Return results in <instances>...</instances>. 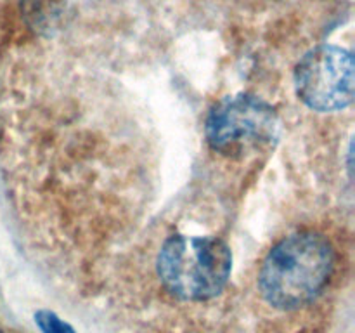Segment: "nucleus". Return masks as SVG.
I'll use <instances>...</instances> for the list:
<instances>
[{
    "mask_svg": "<svg viewBox=\"0 0 355 333\" xmlns=\"http://www.w3.org/2000/svg\"><path fill=\"white\" fill-rule=\"evenodd\" d=\"M335 266V248L324 234L298 231L284 236L263 257L260 295L277 311H297L321 297Z\"/></svg>",
    "mask_w": 355,
    "mask_h": 333,
    "instance_id": "f257e3e1",
    "label": "nucleus"
},
{
    "mask_svg": "<svg viewBox=\"0 0 355 333\" xmlns=\"http://www.w3.org/2000/svg\"><path fill=\"white\" fill-rule=\"evenodd\" d=\"M232 271L231 248L214 236L173 234L156 257L165 290L186 302H203L222 293Z\"/></svg>",
    "mask_w": 355,
    "mask_h": 333,
    "instance_id": "f03ea898",
    "label": "nucleus"
},
{
    "mask_svg": "<svg viewBox=\"0 0 355 333\" xmlns=\"http://www.w3.org/2000/svg\"><path fill=\"white\" fill-rule=\"evenodd\" d=\"M279 134V120L269 103L248 94L229 96L210 110L205 135L215 153L238 158L270 146Z\"/></svg>",
    "mask_w": 355,
    "mask_h": 333,
    "instance_id": "7ed1b4c3",
    "label": "nucleus"
},
{
    "mask_svg": "<svg viewBox=\"0 0 355 333\" xmlns=\"http://www.w3.org/2000/svg\"><path fill=\"white\" fill-rule=\"evenodd\" d=\"M352 52L338 45L311 49L295 68V90L302 103L318 113H335L354 101Z\"/></svg>",
    "mask_w": 355,
    "mask_h": 333,
    "instance_id": "20e7f679",
    "label": "nucleus"
},
{
    "mask_svg": "<svg viewBox=\"0 0 355 333\" xmlns=\"http://www.w3.org/2000/svg\"><path fill=\"white\" fill-rule=\"evenodd\" d=\"M35 323L42 330V333H76L69 323H66L49 309H40L35 312Z\"/></svg>",
    "mask_w": 355,
    "mask_h": 333,
    "instance_id": "39448f33",
    "label": "nucleus"
},
{
    "mask_svg": "<svg viewBox=\"0 0 355 333\" xmlns=\"http://www.w3.org/2000/svg\"><path fill=\"white\" fill-rule=\"evenodd\" d=\"M0 333H6V332H0Z\"/></svg>",
    "mask_w": 355,
    "mask_h": 333,
    "instance_id": "423d86ee",
    "label": "nucleus"
}]
</instances>
